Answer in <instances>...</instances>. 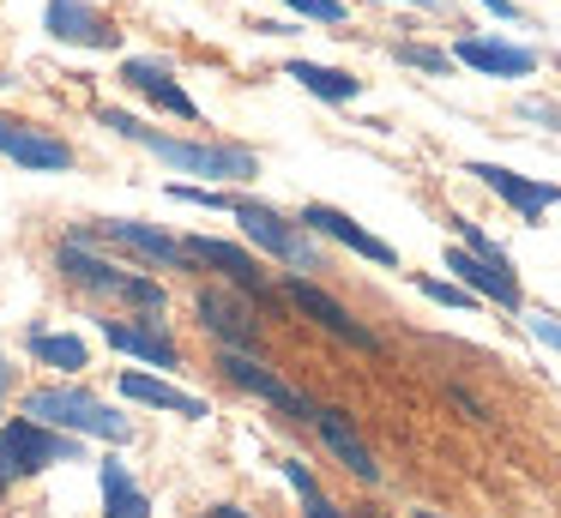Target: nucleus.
I'll return each instance as SVG.
<instances>
[{"label": "nucleus", "mask_w": 561, "mask_h": 518, "mask_svg": "<svg viewBox=\"0 0 561 518\" xmlns=\"http://www.w3.org/2000/svg\"><path fill=\"white\" fill-rule=\"evenodd\" d=\"M278 296L290 301V308H302L308 320H314L320 332H332V337H339V344H351V349H380V337L368 332V325L356 320V313L344 308L339 296H327V289H320L314 277H296V272H290V277H284V284H278Z\"/></svg>", "instance_id": "4468645a"}, {"label": "nucleus", "mask_w": 561, "mask_h": 518, "mask_svg": "<svg viewBox=\"0 0 561 518\" xmlns=\"http://www.w3.org/2000/svg\"><path fill=\"white\" fill-rule=\"evenodd\" d=\"M284 482H290L296 500H302V518H351V513H339V506L327 500V488L314 482V470H308L302 458H284Z\"/></svg>", "instance_id": "b1692460"}, {"label": "nucleus", "mask_w": 561, "mask_h": 518, "mask_svg": "<svg viewBox=\"0 0 561 518\" xmlns=\"http://www.w3.org/2000/svg\"><path fill=\"white\" fill-rule=\"evenodd\" d=\"M218 373L236 385V392H248V398H260V404H272V410H284L290 422H308L314 416V398H302L284 373H272L266 361L254 356V349H218Z\"/></svg>", "instance_id": "1a4fd4ad"}, {"label": "nucleus", "mask_w": 561, "mask_h": 518, "mask_svg": "<svg viewBox=\"0 0 561 518\" xmlns=\"http://www.w3.org/2000/svg\"><path fill=\"white\" fill-rule=\"evenodd\" d=\"M163 193L194 211H224V187H206V181H163Z\"/></svg>", "instance_id": "cd10ccee"}, {"label": "nucleus", "mask_w": 561, "mask_h": 518, "mask_svg": "<svg viewBox=\"0 0 561 518\" xmlns=\"http://www.w3.org/2000/svg\"><path fill=\"white\" fill-rule=\"evenodd\" d=\"M7 392H13V368H7V344H0V410H7Z\"/></svg>", "instance_id": "2f4dec72"}, {"label": "nucleus", "mask_w": 561, "mask_h": 518, "mask_svg": "<svg viewBox=\"0 0 561 518\" xmlns=\"http://www.w3.org/2000/svg\"><path fill=\"white\" fill-rule=\"evenodd\" d=\"M0 157L25 175H73L79 169V145L55 127H37V120L0 108Z\"/></svg>", "instance_id": "0eeeda50"}, {"label": "nucleus", "mask_w": 561, "mask_h": 518, "mask_svg": "<svg viewBox=\"0 0 561 518\" xmlns=\"http://www.w3.org/2000/svg\"><path fill=\"white\" fill-rule=\"evenodd\" d=\"M98 488H103V518H151V494L127 470V458H98Z\"/></svg>", "instance_id": "412c9836"}, {"label": "nucleus", "mask_w": 561, "mask_h": 518, "mask_svg": "<svg viewBox=\"0 0 561 518\" xmlns=\"http://www.w3.org/2000/svg\"><path fill=\"white\" fill-rule=\"evenodd\" d=\"M308 428H314L320 440H327V452L339 458V464L351 470L356 482H368V488L380 482V464H375V452H368V440L351 428V416H344L339 404H314V416H308Z\"/></svg>", "instance_id": "aec40b11"}, {"label": "nucleus", "mask_w": 561, "mask_h": 518, "mask_svg": "<svg viewBox=\"0 0 561 518\" xmlns=\"http://www.w3.org/2000/svg\"><path fill=\"white\" fill-rule=\"evenodd\" d=\"M206 518H211V513H206Z\"/></svg>", "instance_id": "c9c22d12"}, {"label": "nucleus", "mask_w": 561, "mask_h": 518, "mask_svg": "<svg viewBox=\"0 0 561 518\" xmlns=\"http://www.w3.org/2000/svg\"><path fill=\"white\" fill-rule=\"evenodd\" d=\"M284 79H296L308 96H320V103H332V108H344V103L363 96V79H356V72L320 67V60H284Z\"/></svg>", "instance_id": "5701e85b"}, {"label": "nucleus", "mask_w": 561, "mask_h": 518, "mask_svg": "<svg viewBox=\"0 0 561 518\" xmlns=\"http://www.w3.org/2000/svg\"><path fill=\"white\" fill-rule=\"evenodd\" d=\"M465 175H477L513 217H525V223H543V211H556V205H561V187H556V181L519 175V169H507V163H471Z\"/></svg>", "instance_id": "f3484780"}, {"label": "nucleus", "mask_w": 561, "mask_h": 518, "mask_svg": "<svg viewBox=\"0 0 561 518\" xmlns=\"http://www.w3.org/2000/svg\"><path fill=\"white\" fill-rule=\"evenodd\" d=\"M98 332H103V344H110L115 356H127L134 368H158V373L182 368V337L170 332V320H163V313H134V320H103Z\"/></svg>", "instance_id": "6e6552de"}, {"label": "nucleus", "mask_w": 561, "mask_h": 518, "mask_svg": "<svg viewBox=\"0 0 561 518\" xmlns=\"http://www.w3.org/2000/svg\"><path fill=\"white\" fill-rule=\"evenodd\" d=\"M115 392H122L127 404L163 410V416H182V422H206L211 416V398L175 385L170 373H158V368H122V373H115Z\"/></svg>", "instance_id": "dca6fc26"}, {"label": "nucleus", "mask_w": 561, "mask_h": 518, "mask_svg": "<svg viewBox=\"0 0 561 518\" xmlns=\"http://www.w3.org/2000/svg\"><path fill=\"white\" fill-rule=\"evenodd\" d=\"M43 31L55 36L61 48H122V31L110 24V12L91 7V0H49L43 7Z\"/></svg>", "instance_id": "6ab92c4d"}, {"label": "nucleus", "mask_w": 561, "mask_h": 518, "mask_svg": "<svg viewBox=\"0 0 561 518\" xmlns=\"http://www.w3.org/2000/svg\"><path fill=\"white\" fill-rule=\"evenodd\" d=\"M211 518H248L242 506H211Z\"/></svg>", "instance_id": "473e14b6"}, {"label": "nucleus", "mask_w": 561, "mask_h": 518, "mask_svg": "<svg viewBox=\"0 0 561 518\" xmlns=\"http://www.w3.org/2000/svg\"><path fill=\"white\" fill-rule=\"evenodd\" d=\"M477 7H483V12H495L501 24H519V19H525V12L513 7V0H477Z\"/></svg>", "instance_id": "c756f323"}, {"label": "nucleus", "mask_w": 561, "mask_h": 518, "mask_svg": "<svg viewBox=\"0 0 561 518\" xmlns=\"http://www.w3.org/2000/svg\"><path fill=\"white\" fill-rule=\"evenodd\" d=\"M19 416L49 422V428L79 434V440H103V446H127V440H134V416H122L110 398H98L91 385H79V380L31 385V392L19 398Z\"/></svg>", "instance_id": "20e7f679"}, {"label": "nucleus", "mask_w": 561, "mask_h": 518, "mask_svg": "<svg viewBox=\"0 0 561 518\" xmlns=\"http://www.w3.org/2000/svg\"><path fill=\"white\" fill-rule=\"evenodd\" d=\"M224 217H236L242 241L260 253V260L284 265V272H296V277L327 272V248H320V235L302 223V217H284L278 205L248 199V193H224Z\"/></svg>", "instance_id": "7ed1b4c3"}, {"label": "nucleus", "mask_w": 561, "mask_h": 518, "mask_svg": "<svg viewBox=\"0 0 561 518\" xmlns=\"http://www.w3.org/2000/svg\"><path fill=\"white\" fill-rule=\"evenodd\" d=\"M187 260L206 265V272H218L224 284H236L242 296H272V277H266V260H260L248 241H224V235H182Z\"/></svg>", "instance_id": "f8f14e48"}, {"label": "nucleus", "mask_w": 561, "mask_h": 518, "mask_svg": "<svg viewBox=\"0 0 561 518\" xmlns=\"http://www.w3.org/2000/svg\"><path fill=\"white\" fill-rule=\"evenodd\" d=\"M404 7H435V0H404Z\"/></svg>", "instance_id": "f704fd0d"}, {"label": "nucleus", "mask_w": 561, "mask_h": 518, "mask_svg": "<svg viewBox=\"0 0 561 518\" xmlns=\"http://www.w3.org/2000/svg\"><path fill=\"white\" fill-rule=\"evenodd\" d=\"M302 217L308 229H314L320 241H339L344 253H356V260H368V265H387V272H399V248H392L387 235H375V229H363L351 211H339V205H327V199H314V205H302Z\"/></svg>", "instance_id": "2eb2a0df"}, {"label": "nucleus", "mask_w": 561, "mask_h": 518, "mask_svg": "<svg viewBox=\"0 0 561 518\" xmlns=\"http://www.w3.org/2000/svg\"><path fill=\"white\" fill-rule=\"evenodd\" d=\"M453 60L483 79H531L537 72V48L531 43H513V36H489V31H465L453 43Z\"/></svg>", "instance_id": "a211bd4d"}, {"label": "nucleus", "mask_w": 561, "mask_h": 518, "mask_svg": "<svg viewBox=\"0 0 561 518\" xmlns=\"http://www.w3.org/2000/svg\"><path fill=\"white\" fill-rule=\"evenodd\" d=\"M392 60L399 67H416V72H435V79H447L459 60H453V48H435V43H392Z\"/></svg>", "instance_id": "393cba45"}, {"label": "nucleus", "mask_w": 561, "mask_h": 518, "mask_svg": "<svg viewBox=\"0 0 561 518\" xmlns=\"http://www.w3.org/2000/svg\"><path fill=\"white\" fill-rule=\"evenodd\" d=\"M55 272H61V284H73L79 296H91V301H122V308H134V313H163L170 308V289H163L146 265L134 272V265L110 260L79 223L67 229L61 248H55Z\"/></svg>", "instance_id": "f03ea898"}, {"label": "nucleus", "mask_w": 561, "mask_h": 518, "mask_svg": "<svg viewBox=\"0 0 561 518\" xmlns=\"http://www.w3.org/2000/svg\"><path fill=\"white\" fill-rule=\"evenodd\" d=\"M525 325H531V337H537V344H549V349L561 356V320H556V313L531 308V313H525Z\"/></svg>", "instance_id": "c85d7f7f"}, {"label": "nucleus", "mask_w": 561, "mask_h": 518, "mask_svg": "<svg viewBox=\"0 0 561 518\" xmlns=\"http://www.w3.org/2000/svg\"><path fill=\"white\" fill-rule=\"evenodd\" d=\"M519 115H531V120H556V108H549V103H537V96H525V103H519Z\"/></svg>", "instance_id": "7c9ffc66"}, {"label": "nucleus", "mask_w": 561, "mask_h": 518, "mask_svg": "<svg viewBox=\"0 0 561 518\" xmlns=\"http://www.w3.org/2000/svg\"><path fill=\"white\" fill-rule=\"evenodd\" d=\"M115 79H122L134 96H146V103L158 108V115H170V120H187V127H199V120H206V115H199V103L187 96V84L175 79V67H170L163 55H127Z\"/></svg>", "instance_id": "9b49d317"}, {"label": "nucleus", "mask_w": 561, "mask_h": 518, "mask_svg": "<svg viewBox=\"0 0 561 518\" xmlns=\"http://www.w3.org/2000/svg\"><path fill=\"white\" fill-rule=\"evenodd\" d=\"M91 115L103 120V127L115 133V139L139 145V151H151L170 175H187V181H206V187H248V181H260V151L254 145H236V139H199V133H163L151 127V120H139L134 108H91Z\"/></svg>", "instance_id": "f257e3e1"}, {"label": "nucleus", "mask_w": 561, "mask_h": 518, "mask_svg": "<svg viewBox=\"0 0 561 518\" xmlns=\"http://www.w3.org/2000/svg\"><path fill=\"white\" fill-rule=\"evenodd\" d=\"M278 7L308 24H351V0H278Z\"/></svg>", "instance_id": "bb28decb"}, {"label": "nucleus", "mask_w": 561, "mask_h": 518, "mask_svg": "<svg viewBox=\"0 0 561 518\" xmlns=\"http://www.w3.org/2000/svg\"><path fill=\"white\" fill-rule=\"evenodd\" d=\"M416 289H423L428 301H440V308H483V301H477L471 289L459 284V277H428V272H416Z\"/></svg>", "instance_id": "a878e982"}, {"label": "nucleus", "mask_w": 561, "mask_h": 518, "mask_svg": "<svg viewBox=\"0 0 561 518\" xmlns=\"http://www.w3.org/2000/svg\"><path fill=\"white\" fill-rule=\"evenodd\" d=\"M85 229L98 248H122V253H134L146 272H199L194 260H187V248H182V235H170L163 223H146V217H85Z\"/></svg>", "instance_id": "423d86ee"}, {"label": "nucleus", "mask_w": 561, "mask_h": 518, "mask_svg": "<svg viewBox=\"0 0 561 518\" xmlns=\"http://www.w3.org/2000/svg\"><path fill=\"white\" fill-rule=\"evenodd\" d=\"M440 265H447V277H459L465 289H471L477 301H489V308H507V313H525V289H519V272L501 260H483V253H471L465 241H453L447 253H440Z\"/></svg>", "instance_id": "ddd939ff"}, {"label": "nucleus", "mask_w": 561, "mask_h": 518, "mask_svg": "<svg viewBox=\"0 0 561 518\" xmlns=\"http://www.w3.org/2000/svg\"><path fill=\"white\" fill-rule=\"evenodd\" d=\"M199 332L218 349H254L260 344V320H254V296H242L236 284H211L194 296Z\"/></svg>", "instance_id": "9d476101"}, {"label": "nucleus", "mask_w": 561, "mask_h": 518, "mask_svg": "<svg viewBox=\"0 0 561 518\" xmlns=\"http://www.w3.org/2000/svg\"><path fill=\"white\" fill-rule=\"evenodd\" d=\"M25 349H31V361H37V368H55V373H67V380L91 368V344L79 332H49V325H31Z\"/></svg>", "instance_id": "4be33fe9"}, {"label": "nucleus", "mask_w": 561, "mask_h": 518, "mask_svg": "<svg viewBox=\"0 0 561 518\" xmlns=\"http://www.w3.org/2000/svg\"><path fill=\"white\" fill-rule=\"evenodd\" d=\"M411 518H440V513H428V506H416V513Z\"/></svg>", "instance_id": "72a5a7b5"}, {"label": "nucleus", "mask_w": 561, "mask_h": 518, "mask_svg": "<svg viewBox=\"0 0 561 518\" xmlns=\"http://www.w3.org/2000/svg\"><path fill=\"white\" fill-rule=\"evenodd\" d=\"M79 458H85V440H79V434H61V428L31 422V416L0 422V494L13 488V482L37 476V470L79 464Z\"/></svg>", "instance_id": "39448f33"}]
</instances>
